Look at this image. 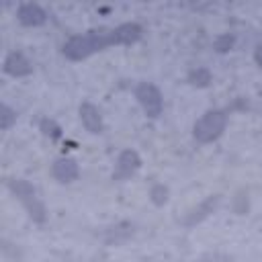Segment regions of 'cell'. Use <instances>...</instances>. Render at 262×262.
I'll list each match as a JSON object with an SVG mask.
<instances>
[{
    "label": "cell",
    "mask_w": 262,
    "mask_h": 262,
    "mask_svg": "<svg viewBox=\"0 0 262 262\" xmlns=\"http://www.w3.org/2000/svg\"><path fill=\"white\" fill-rule=\"evenodd\" d=\"M211 80H213V76H211V72H209L207 68H196V70H192V72L188 74V82H190L192 86H196V88L209 86Z\"/></svg>",
    "instance_id": "obj_12"
},
{
    "label": "cell",
    "mask_w": 262,
    "mask_h": 262,
    "mask_svg": "<svg viewBox=\"0 0 262 262\" xmlns=\"http://www.w3.org/2000/svg\"><path fill=\"white\" fill-rule=\"evenodd\" d=\"M225 127H227V113L221 108H211L203 113L192 125V137L199 143H211L217 137H221Z\"/></svg>",
    "instance_id": "obj_2"
},
{
    "label": "cell",
    "mask_w": 262,
    "mask_h": 262,
    "mask_svg": "<svg viewBox=\"0 0 262 262\" xmlns=\"http://www.w3.org/2000/svg\"><path fill=\"white\" fill-rule=\"evenodd\" d=\"M4 72L10 74V76H14V78H23V76H29L33 72V63L27 59L25 53L10 51L4 57Z\"/></svg>",
    "instance_id": "obj_7"
},
{
    "label": "cell",
    "mask_w": 262,
    "mask_h": 262,
    "mask_svg": "<svg viewBox=\"0 0 262 262\" xmlns=\"http://www.w3.org/2000/svg\"><path fill=\"white\" fill-rule=\"evenodd\" d=\"M254 61L262 68V43H258V45H256V49H254Z\"/></svg>",
    "instance_id": "obj_17"
},
{
    "label": "cell",
    "mask_w": 262,
    "mask_h": 262,
    "mask_svg": "<svg viewBox=\"0 0 262 262\" xmlns=\"http://www.w3.org/2000/svg\"><path fill=\"white\" fill-rule=\"evenodd\" d=\"M149 196L156 205H164L168 201V188L164 184H154L151 190H149Z\"/></svg>",
    "instance_id": "obj_15"
},
{
    "label": "cell",
    "mask_w": 262,
    "mask_h": 262,
    "mask_svg": "<svg viewBox=\"0 0 262 262\" xmlns=\"http://www.w3.org/2000/svg\"><path fill=\"white\" fill-rule=\"evenodd\" d=\"M217 203H219V196L215 194V196H209L207 201H203L201 205H199V209H194L188 217H186V225H194V223H199V221H203L209 213H213L215 211V207H217Z\"/></svg>",
    "instance_id": "obj_10"
},
{
    "label": "cell",
    "mask_w": 262,
    "mask_h": 262,
    "mask_svg": "<svg viewBox=\"0 0 262 262\" xmlns=\"http://www.w3.org/2000/svg\"><path fill=\"white\" fill-rule=\"evenodd\" d=\"M51 174L57 182H72V180L78 178L80 170H78V164L72 158H57L51 166Z\"/></svg>",
    "instance_id": "obj_9"
},
{
    "label": "cell",
    "mask_w": 262,
    "mask_h": 262,
    "mask_svg": "<svg viewBox=\"0 0 262 262\" xmlns=\"http://www.w3.org/2000/svg\"><path fill=\"white\" fill-rule=\"evenodd\" d=\"M131 233H133V225H131V223H117L115 227L106 229L104 242H106V244H121V242H125Z\"/></svg>",
    "instance_id": "obj_11"
},
{
    "label": "cell",
    "mask_w": 262,
    "mask_h": 262,
    "mask_svg": "<svg viewBox=\"0 0 262 262\" xmlns=\"http://www.w3.org/2000/svg\"><path fill=\"white\" fill-rule=\"evenodd\" d=\"M41 131H43L47 137H51V139H55V137L61 135V129H59L51 119H43V121H41Z\"/></svg>",
    "instance_id": "obj_16"
},
{
    "label": "cell",
    "mask_w": 262,
    "mask_h": 262,
    "mask_svg": "<svg viewBox=\"0 0 262 262\" xmlns=\"http://www.w3.org/2000/svg\"><path fill=\"white\" fill-rule=\"evenodd\" d=\"M111 45H119L115 29H94V31L70 37L63 43L61 53L72 61H82V59L90 57L92 53L102 51V49H106Z\"/></svg>",
    "instance_id": "obj_1"
},
{
    "label": "cell",
    "mask_w": 262,
    "mask_h": 262,
    "mask_svg": "<svg viewBox=\"0 0 262 262\" xmlns=\"http://www.w3.org/2000/svg\"><path fill=\"white\" fill-rule=\"evenodd\" d=\"M80 121H82V125H84V129L86 131H90V133H102V129H104V123H102V115H100V111H98V106H94L92 102H82L80 104Z\"/></svg>",
    "instance_id": "obj_8"
},
{
    "label": "cell",
    "mask_w": 262,
    "mask_h": 262,
    "mask_svg": "<svg viewBox=\"0 0 262 262\" xmlns=\"http://www.w3.org/2000/svg\"><path fill=\"white\" fill-rule=\"evenodd\" d=\"M14 121H16V113H14L8 104H2V106H0V127L6 131V129L12 127Z\"/></svg>",
    "instance_id": "obj_14"
},
{
    "label": "cell",
    "mask_w": 262,
    "mask_h": 262,
    "mask_svg": "<svg viewBox=\"0 0 262 262\" xmlns=\"http://www.w3.org/2000/svg\"><path fill=\"white\" fill-rule=\"evenodd\" d=\"M8 188H10V192L25 205L29 217H31L35 223H45V219H47L45 205H43L41 199L37 196V190H35L33 184H29V182L23 180V178H12V180H8Z\"/></svg>",
    "instance_id": "obj_3"
},
{
    "label": "cell",
    "mask_w": 262,
    "mask_h": 262,
    "mask_svg": "<svg viewBox=\"0 0 262 262\" xmlns=\"http://www.w3.org/2000/svg\"><path fill=\"white\" fill-rule=\"evenodd\" d=\"M16 18L25 27H41V25L47 23V12L35 2H25V4L18 6Z\"/></svg>",
    "instance_id": "obj_6"
},
{
    "label": "cell",
    "mask_w": 262,
    "mask_h": 262,
    "mask_svg": "<svg viewBox=\"0 0 262 262\" xmlns=\"http://www.w3.org/2000/svg\"><path fill=\"white\" fill-rule=\"evenodd\" d=\"M135 98H137V102L141 104L143 113L149 119H158L162 115L164 100H162V92H160V88L156 84H151V82H139L137 88H135Z\"/></svg>",
    "instance_id": "obj_4"
},
{
    "label": "cell",
    "mask_w": 262,
    "mask_h": 262,
    "mask_svg": "<svg viewBox=\"0 0 262 262\" xmlns=\"http://www.w3.org/2000/svg\"><path fill=\"white\" fill-rule=\"evenodd\" d=\"M233 43H235L233 35H229V33H223V35H219V37L215 39L213 47H215V51H219V53H225V51H231Z\"/></svg>",
    "instance_id": "obj_13"
},
{
    "label": "cell",
    "mask_w": 262,
    "mask_h": 262,
    "mask_svg": "<svg viewBox=\"0 0 262 262\" xmlns=\"http://www.w3.org/2000/svg\"><path fill=\"white\" fill-rule=\"evenodd\" d=\"M141 166V158L135 149H123L117 158L115 170H113V180H127L131 178Z\"/></svg>",
    "instance_id": "obj_5"
}]
</instances>
